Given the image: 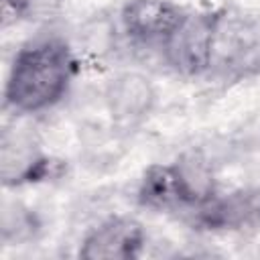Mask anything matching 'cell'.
<instances>
[{"label":"cell","mask_w":260,"mask_h":260,"mask_svg":"<svg viewBox=\"0 0 260 260\" xmlns=\"http://www.w3.org/2000/svg\"><path fill=\"white\" fill-rule=\"evenodd\" d=\"M187 14L189 12L173 0H128L120 10V22L132 41L162 45Z\"/></svg>","instance_id":"cell-6"},{"label":"cell","mask_w":260,"mask_h":260,"mask_svg":"<svg viewBox=\"0 0 260 260\" xmlns=\"http://www.w3.org/2000/svg\"><path fill=\"white\" fill-rule=\"evenodd\" d=\"M138 205L152 211H193L195 199L185 177L175 162H154L146 167L136 191Z\"/></svg>","instance_id":"cell-7"},{"label":"cell","mask_w":260,"mask_h":260,"mask_svg":"<svg viewBox=\"0 0 260 260\" xmlns=\"http://www.w3.org/2000/svg\"><path fill=\"white\" fill-rule=\"evenodd\" d=\"M146 246L144 225L132 215H112L91 228L79 246L83 260H134Z\"/></svg>","instance_id":"cell-5"},{"label":"cell","mask_w":260,"mask_h":260,"mask_svg":"<svg viewBox=\"0 0 260 260\" xmlns=\"http://www.w3.org/2000/svg\"><path fill=\"white\" fill-rule=\"evenodd\" d=\"M39 0H2V14H4V24L16 22L18 18L26 16L32 6Z\"/></svg>","instance_id":"cell-10"},{"label":"cell","mask_w":260,"mask_h":260,"mask_svg":"<svg viewBox=\"0 0 260 260\" xmlns=\"http://www.w3.org/2000/svg\"><path fill=\"white\" fill-rule=\"evenodd\" d=\"M191 223L207 232H248L260 228V187H240L213 195L191 211Z\"/></svg>","instance_id":"cell-4"},{"label":"cell","mask_w":260,"mask_h":260,"mask_svg":"<svg viewBox=\"0 0 260 260\" xmlns=\"http://www.w3.org/2000/svg\"><path fill=\"white\" fill-rule=\"evenodd\" d=\"M35 230H37V221H35L32 211L22 209L18 205H16V217L10 215L8 209L4 211V221H2V238L4 240L14 238L16 242H20L24 238H30L35 234Z\"/></svg>","instance_id":"cell-9"},{"label":"cell","mask_w":260,"mask_h":260,"mask_svg":"<svg viewBox=\"0 0 260 260\" xmlns=\"http://www.w3.org/2000/svg\"><path fill=\"white\" fill-rule=\"evenodd\" d=\"M77 73L69 43L55 32H43L14 53L4 83V108L14 114H39L59 104Z\"/></svg>","instance_id":"cell-1"},{"label":"cell","mask_w":260,"mask_h":260,"mask_svg":"<svg viewBox=\"0 0 260 260\" xmlns=\"http://www.w3.org/2000/svg\"><path fill=\"white\" fill-rule=\"evenodd\" d=\"M154 98L156 93L150 79L134 71H126L114 77L106 91L108 110L112 118L122 124L140 122L152 110Z\"/></svg>","instance_id":"cell-8"},{"label":"cell","mask_w":260,"mask_h":260,"mask_svg":"<svg viewBox=\"0 0 260 260\" xmlns=\"http://www.w3.org/2000/svg\"><path fill=\"white\" fill-rule=\"evenodd\" d=\"M215 67L236 77L260 71V16L217 12L211 69Z\"/></svg>","instance_id":"cell-2"},{"label":"cell","mask_w":260,"mask_h":260,"mask_svg":"<svg viewBox=\"0 0 260 260\" xmlns=\"http://www.w3.org/2000/svg\"><path fill=\"white\" fill-rule=\"evenodd\" d=\"M217 12H189L181 26L162 43L167 63L185 77L211 69Z\"/></svg>","instance_id":"cell-3"}]
</instances>
